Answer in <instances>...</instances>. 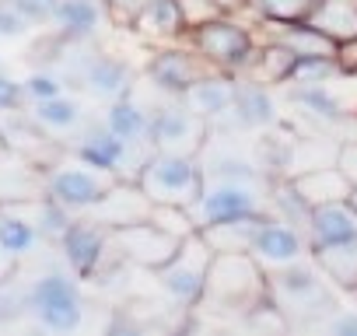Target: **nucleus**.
<instances>
[{
    "label": "nucleus",
    "mask_w": 357,
    "mask_h": 336,
    "mask_svg": "<svg viewBox=\"0 0 357 336\" xmlns=\"http://www.w3.org/2000/svg\"><path fill=\"white\" fill-rule=\"evenodd\" d=\"M287 98H291V105H298L312 123H319V126H326V130L347 123V112H343L340 98H336L326 84H291Z\"/></svg>",
    "instance_id": "nucleus-24"
},
{
    "label": "nucleus",
    "mask_w": 357,
    "mask_h": 336,
    "mask_svg": "<svg viewBox=\"0 0 357 336\" xmlns=\"http://www.w3.org/2000/svg\"><path fill=\"white\" fill-rule=\"evenodd\" d=\"M25 315H29V284H22L8 273L0 280V326H11Z\"/></svg>",
    "instance_id": "nucleus-34"
},
{
    "label": "nucleus",
    "mask_w": 357,
    "mask_h": 336,
    "mask_svg": "<svg viewBox=\"0 0 357 336\" xmlns=\"http://www.w3.org/2000/svg\"><path fill=\"white\" fill-rule=\"evenodd\" d=\"M137 151H140V144H126L102 119L98 123H84V130L74 137V147H70V154L77 161L98 168V172H109L116 179H133L137 176L140 161L147 158V154L140 158Z\"/></svg>",
    "instance_id": "nucleus-8"
},
{
    "label": "nucleus",
    "mask_w": 357,
    "mask_h": 336,
    "mask_svg": "<svg viewBox=\"0 0 357 336\" xmlns=\"http://www.w3.org/2000/svg\"><path fill=\"white\" fill-rule=\"evenodd\" d=\"M56 242H60L63 263L70 266V273L77 280H95V273L102 270V263L112 252L109 228H102L95 217H74Z\"/></svg>",
    "instance_id": "nucleus-13"
},
{
    "label": "nucleus",
    "mask_w": 357,
    "mask_h": 336,
    "mask_svg": "<svg viewBox=\"0 0 357 336\" xmlns=\"http://www.w3.org/2000/svg\"><path fill=\"white\" fill-rule=\"evenodd\" d=\"M25 29H29V22L15 11L11 0H0V39H18V36H25Z\"/></svg>",
    "instance_id": "nucleus-41"
},
{
    "label": "nucleus",
    "mask_w": 357,
    "mask_h": 336,
    "mask_svg": "<svg viewBox=\"0 0 357 336\" xmlns=\"http://www.w3.org/2000/svg\"><path fill=\"white\" fill-rule=\"evenodd\" d=\"M190 49H197L207 67L225 74H245L256 56V39L245 25H238L231 15H221L200 29H190Z\"/></svg>",
    "instance_id": "nucleus-6"
},
{
    "label": "nucleus",
    "mask_w": 357,
    "mask_h": 336,
    "mask_svg": "<svg viewBox=\"0 0 357 336\" xmlns=\"http://www.w3.org/2000/svg\"><path fill=\"white\" fill-rule=\"evenodd\" d=\"M130 29L137 36H144L147 43H158V46H168V43L186 36V22H183V11H178V0H147V8L133 18Z\"/></svg>",
    "instance_id": "nucleus-21"
},
{
    "label": "nucleus",
    "mask_w": 357,
    "mask_h": 336,
    "mask_svg": "<svg viewBox=\"0 0 357 336\" xmlns=\"http://www.w3.org/2000/svg\"><path fill=\"white\" fill-rule=\"evenodd\" d=\"M32 221H36V228H39V235H43V238H53V242H56V238L67 231V224L74 221V211H70V207H63L60 200H53V197H46V193H43V200L36 204Z\"/></svg>",
    "instance_id": "nucleus-33"
},
{
    "label": "nucleus",
    "mask_w": 357,
    "mask_h": 336,
    "mask_svg": "<svg viewBox=\"0 0 357 336\" xmlns=\"http://www.w3.org/2000/svg\"><path fill=\"white\" fill-rule=\"evenodd\" d=\"M178 11H183V22H186V32L190 29H200L221 15H228V8L221 0H178Z\"/></svg>",
    "instance_id": "nucleus-38"
},
{
    "label": "nucleus",
    "mask_w": 357,
    "mask_h": 336,
    "mask_svg": "<svg viewBox=\"0 0 357 336\" xmlns=\"http://www.w3.org/2000/svg\"><path fill=\"white\" fill-rule=\"evenodd\" d=\"M29 315L50 333H74L84 322V298L77 277L46 270L29 284Z\"/></svg>",
    "instance_id": "nucleus-4"
},
{
    "label": "nucleus",
    "mask_w": 357,
    "mask_h": 336,
    "mask_svg": "<svg viewBox=\"0 0 357 336\" xmlns=\"http://www.w3.org/2000/svg\"><path fill=\"white\" fill-rule=\"evenodd\" d=\"M259 211H266V190L249 186V183H204V193L193 204L197 228L259 214Z\"/></svg>",
    "instance_id": "nucleus-12"
},
{
    "label": "nucleus",
    "mask_w": 357,
    "mask_h": 336,
    "mask_svg": "<svg viewBox=\"0 0 357 336\" xmlns=\"http://www.w3.org/2000/svg\"><path fill=\"white\" fill-rule=\"evenodd\" d=\"M11 4L29 25H50L60 0H11Z\"/></svg>",
    "instance_id": "nucleus-39"
},
{
    "label": "nucleus",
    "mask_w": 357,
    "mask_h": 336,
    "mask_svg": "<svg viewBox=\"0 0 357 336\" xmlns=\"http://www.w3.org/2000/svg\"><path fill=\"white\" fill-rule=\"evenodd\" d=\"M109 333H137V326H133L126 315H112V319H109Z\"/></svg>",
    "instance_id": "nucleus-46"
},
{
    "label": "nucleus",
    "mask_w": 357,
    "mask_h": 336,
    "mask_svg": "<svg viewBox=\"0 0 357 336\" xmlns=\"http://www.w3.org/2000/svg\"><path fill=\"white\" fill-rule=\"evenodd\" d=\"M266 287H270L277 312L291 322H315V319H326L329 312H336V294L315 263L301 259V263L270 270Z\"/></svg>",
    "instance_id": "nucleus-2"
},
{
    "label": "nucleus",
    "mask_w": 357,
    "mask_h": 336,
    "mask_svg": "<svg viewBox=\"0 0 357 336\" xmlns=\"http://www.w3.org/2000/svg\"><path fill=\"white\" fill-rule=\"evenodd\" d=\"M326 329L333 336H357V312H329Z\"/></svg>",
    "instance_id": "nucleus-44"
},
{
    "label": "nucleus",
    "mask_w": 357,
    "mask_h": 336,
    "mask_svg": "<svg viewBox=\"0 0 357 336\" xmlns=\"http://www.w3.org/2000/svg\"><path fill=\"white\" fill-rule=\"evenodd\" d=\"M133 183L144 190V197L151 204H175V207H190L200 200L204 193V168L197 154H183V151H151Z\"/></svg>",
    "instance_id": "nucleus-1"
},
{
    "label": "nucleus",
    "mask_w": 357,
    "mask_h": 336,
    "mask_svg": "<svg viewBox=\"0 0 357 336\" xmlns=\"http://www.w3.org/2000/svg\"><path fill=\"white\" fill-rule=\"evenodd\" d=\"M147 217H151L158 228H165L168 235H175L178 242L200 231V228H197V217H193V211H190V207H175V204H151V214H147Z\"/></svg>",
    "instance_id": "nucleus-32"
},
{
    "label": "nucleus",
    "mask_w": 357,
    "mask_h": 336,
    "mask_svg": "<svg viewBox=\"0 0 357 336\" xmlns=\"http://www.w3.org/2000/svg\"><path fill=\"white\" fill-rule=\"evenodd\" d=\"M102 8H105L119 25H126V29H130V25H133V18L147 8V0H102Z\"/></svg>",
    "instance_id": "nucleus-43"
},
{
    "label": "nucleus",
    "mask_w": 357,
    "mask_h": 336,
    "mask_svg": "<svg viewBox=\"0 0 357 336\" xmlns=\"http://www.w3.org/2000/svg\"><path fill=\"white\" fill-rule=\"evenodd\" d=\"M102 123H105L116 137H123L126 144H147V123H151V112L133 98V91L112 98V102L105 105ZM147 147H151V144H147Z\"/></svg>",
    "instance_id": "nucleus-25"
},
{
    "label": "nucleus",
    "mask_w": 357,
    "mask_h": 336,
    "mask_svg": "<svg viewBox=\"0 0 357 336\" xmlns=\"http://www.w3.org/2000/svg\"><path fill=\"white\" fill-rule=\"evenodd\" d=\"M102 0H60L50 25H56V36L67 43H91L102 29Z\"/></svg>",
    "instance_id": "nucleus-20"
},
{
    "label": "nucleus",
    "mask_w": 357,
    "mask_h": 336,
    "mask_svg": "<svg viewBox=\"0 0 357 336\" xmlns=\"http://www.w3.org/2000/svg\"><path fill=\"white\" fill-rule=\"evenodd\" d=\"M266 298H270L266 270L249 252H214L204 301H218L225 308L249 312L252 305H259Z\"/></svg>",
    "instance_id": "nucleus-3"
},
{
    "label": "nucleus",
    "mask_w": 357,
    "mask_h": 336,
    "mask_svg": "<svg viewBox=\"0 0 357 336\" xmlns=\"http://www.w3.org/2000/svg\"><path fill=\"white\" fill-rule=\"evenodd\" d=\"M207 70H214V67H207V60L197 49H183V46H172V43L158 46L154 56L147 60V81L172 98H183L190 91V84L197 77H204Z\"/></svg>",
    "instance_id": "nucleus-15"
},
{
    "label": "nucleus",
    "mask_w": 357,
    "mask_h": 336,
    "mask_svg": "<svg viewBox=\"0 0 357 336\" xmlns=\"http://www.w3.org/2000/svg\"><path fill=\"white\" fill-rule=\"evenodd\" d=\"M347 200H350V207L357 211V186H350V197H347Z\"/></svg>",
    "instance_id": "nucleus-47"
},
{
    "label": "nucleus",
    "mask_w": 357,
    "mask_h": 336,
    "mask_svg": "<svg viewBox=\"0 0 357 336\" xmlns=\"http://www.w3.org/2000/svg\"><path fill=\"white\" fill-rule=\"evenodd\" d=\"M245 4H252V0H245Z\"/></svg>",
    "instance_id": "nucleus-48"
},
{
    "label": "nucleus",
    "mask_w": 357,
    "mask_h": 336,
    "mask_svg": "<svg viewBox=\"0 0 357 336\" xmlns=\"http://www.w3.org/2000/svg\"><path fill=\"white\" fill-rule=\"evenodd\" d=\"M84 46H88V43H84ZM60 63H67V74H60L63 84L84 88L91 98L112 102V98L133 91V67H130L123 56L98 53V49H84V53H77V56H63Z\"/></svg>",
    "instance_id": "nucleus-7"
},
{
    "label": "nucleus",
    "mask_w": 357,
    "mask_h": 336,
    "mask_svg": "<svg viewBox=\"0 0 357 336\" xmlns=\"http://www.w3.org/2000/svg\"><path fill=\"white\" fill-rule=\"evenodd\" d=\"M211 263H214V249L204 242V235H190L178 242L175 256L168 263H161L154 270L158 277V287L183 308H193L204 301V291H207V273H211Z\"/></svg>",
    "instance_id": "nucleus-5"
},
{
    "label": "nucleus",
    "mask_w": 357,
    "mask_h": 336,
    "mask_svg": "<svg viewBox=\"0 0 357 336\" xmlns=\"http://www.w3.org/2000/svg\"><path fill=\"white\" fill-rule=\"evenodd\" d=\"M305 22H312L329 39H336V46L357 39V0H315Z\"/></svg>",
    "instance_id": "nucleus-26"
},
{
    "label": "nucleus",
    "mask_w": 357,
    "mask_h": 336,
    "mask_svg": "<svg viewBox=\"0 0 357 336\" xmlns=\"http://www.w3.org/2000/svg\"><path fill=\"white\" fill-rule=\"evenodd\" d=\"M116 183V176L98 172V168L84 165V161H63L46 168L43 176V193L60 200L63 207H70L74 214H91V207L109 193V186Z\"/></svg>",
    "instance_id": "nucleus-9"
},
{
    "label": "nucleus",
    "mask_w": 357,
    "mask_h": 336,
    "mask_svg": "<svg viewBox=\"0 0 357 336\" xmlns=\"http://www.w3.org/2000/svg\"><path fill=\"white\" fill-rule=\"evenodd\" d=\"M22 88H25V98L36 105V102H46V98H56V95H63V77L56 74V70H50V67H39L36 74H29L25 81H22Z\"/></svg>",
    "instance_id": "nucleus-37"
},
{
    "label": "nucleus",
    "mask_w": 357,
    "mask_h": 336,
    "mask_svg": "<svg viewBox=\"0 0 357 336\" xmlns=\"http://www.w3.org/2000/svg\"><path fill=\"white\" fill-rule=\"evenodd\" d=\"M336 168L347 176V183L350 186H357V140L350 137V140H343V144H336Z\"/></svg>",
    "instance_id": "nucleus-42"
},
{
    "label": "nucleus",
    "mask_w": 357,
    "mask_h": 336,
    "mask_svg": "<svg viewBox=\"0 0 357 336\" xmlns=\"http://www.w3.org/2000/svg\"><path fill=\"white\" fill-rule=\"evenodd\" d=\"M39 228L32 217H22V214H8L0 211V252L8 259H22L29 256L36 245H39Z\"/></svg>",
    "instance_id": "nucleus-31"
},
{
    "label": "nucleus",
    "mask_w": 357,
    "mask_h": 336,
    "mask_svg": "<svg viewBox=\"0 0 357 336\" xmlns=\"http://www.w3.org/2000/svg\"><path fill=\"white\" fill-rule=\"evenodd\" d=\"M25 105V88L18 77H11L8 70H0V112H11Z\"/></svg>",
    "instance_id": "nucleus-40"
},
{
    "label": "nucleus",
    "mask_w": 357,
    "mask_h": 336,
    "mask_svg": "<svg viewBox=\"0 0 357 336\" xmlns=\"http://www.w3.org/2000/svg\"><path fill=\"white\" fill-rule=\"evenodd\" d=\"M277 126V98L273 91L256 81V77H235V102L228 119H221L211 130H225V133H252V130H270Z\"/></svg>",
    "instance_id": "nucleus-14"
},
{
    "label": "nucleus",
    "mask_w": 357,
    "mask_h": 336,
    "mask_svg": "<svg viewBox=\"0 0 357 336\" xmlns=\"http://www.w3.org/2000/svg\"><path fill=\"white\" fill-rule=\"evenodd\" d=\"M291 179L298 183V190L308 197L312 207H315V204H329V200H347V197H350V183H347V176L336 168V161L315 165V168H308V172H298V176H291Z\"/></svg>",
    "instance_id": "nucleus-28"
},
{
    "label": "nucleus",
    "mask_w": 357,
    "mask_h": 336,
    "mask_svg": "<svg viewBox=\"0 0 357 336\" xmlns=\"http://www.w3.org/2000/svg\"><path fill=\"white\" fill-rule=\"evenodd\" d=\"M336 63H340V74H357V39H347L336 46Z\"/></svg>",
    "instance_id": "nucleus-45"
},
{
    "label": "nucleus",
    "mask_w": 357,
    "mask_h": 336,
    "mask_svg": "<svg viewBox=\"0 0 357 336\" xmlns=\"http://www.w3.org/2000/svg\"><path fill=\"white\" fill-rule=\"evenodd\" d=\"M266 211L294 228H308V214H312V204L308 197L298 190V183L291 176H277L270 179V190H266Z\"/></svg>",
    "instance_id": "nucleus-27"
},
{
    "label": "nucleus",
    "mask_w": 357,
    "mask_h": 336,
    "mask_svg": "<svg viewBox=\"0 0 357 336\" xmlns=\"http://www.w3.org/2000/svg\"><path fill=\"white\" fill-rule=\"evenodd\" d=\"M305 238H308V249H326V245H340V242L357 238V211L350 207V200L315 204L308 214Z\"/></svg>",
    "instance_id": "nucleus-18"
},
{
    "label": "nucleus",
    "mask_w": 357,
    "mask_h": 336,
    "mask_svg": "<svg viewBox=\"0 0 357 336\" xmlns=\"http://www.w3.org/2000/svg\"><path fill=\"white\" fill-rule=\"evenodd\" d=\"M270 217V211L259 214H245V217H231V221H218V224H204L200 235L214 252H249L252 238L259 231V224Z\"/></svg>",
    "instance_id": "nucleus-22"
},
{
    "label": "nucleus",
    "mask_w": 357,
    "mask_h": 336,
    "mask_svg": "<svg viewBox=\"0 0 357 336\" xmlns=\"http://www.w3.org/2000/svg\"><path fill=\"white\" fill-rule=\"evenodd\" d=\"M263 22H305L315 0H252Z\"/></svg>",
    "instance_id": "nucleus-36"
},
{
    "label": "nucleus",
    "mask_w": 357,
    "mask_h": 336,
    "mask_svg": "<svg viewBox=\"0 0 357 336\" xmlns=\"http://www.w3.org/2000/svg\"><path fill=\"white\" fill-rule=\"evenodd\" d=\"M207 140V123L183 102L172 98L161 102L158 109H151V123H147V144L151 151H183V154H200Z\"/></svg>",
    "instance_id": "nucleus-10"
},
{
    "label": "nucleus",
    "mask_w": 357,
    "mask_h": 336,
    "mask_svg": "<svg viewBox=\"0 0 357 336\" xmlns=\"http://www.w3.org/2000/svg\"><path fill=\"white\" fill-rule=\"evenodd\" d=\"M308 256L333 287L357 294V238L340 242V245H326V249H308Z\"/></svg>",
    "instance_id": "nucleus-23"
},
{
    "label": "nucleus",
    "mask_w": 357,
    "mask_h": 336,
    "mask_svg": "<svg viewBox=\"0 0 357 336\" xmlns=\"http://www.w3.org/2000/svg\"><path fill=\"white\" fill-rule=\"evenodd\" d=\"M294 60H298V56H294L284 43L270 39L266 46H256V56H252V63H249L245 74H252V77L263 81L266 88H273V84H287L291 74H294Z\"/></svg>",
    "instance_id": "nucleus-29"
},
{
    "label": "nucleus",
    "mask_w": 357,
    "mask_h": 336,
    "mask_svg": "<svg viewBox=\"0 0 357 336\" xmlns=\"http://www.w3.org/2000/svg\"><path fill=\"white\" fill-rule=\"evenodd\" d=\"M109 245L126 266H144L154 273L161 263H168L175 256L178 238L168 235L165 228H158L151 217H144V221H133L123 228H109Z\"/></svg>",
    "instance_id": "nucleus-11"
},
{
    "label": "nucleus",
    "mask_w": 357,
    "mask_h": 336,
    "mask_svg": "<svg viewBox=\"0 0 357 336\" xmlns=\"http://www.w3.org/2000/svg\"><path fill=\"white\" fill-rule=\"evenodd\" d=\"M249 256L270 273V270H280V266H291V263H301L308 256V238L301 228L280 221V217H266L252 238V249Z\"/></svg>",
    "instance_id": "nucleus-16"
},
{
    "label": "nucleus",
    "mask_w": 357,
    "mask_h": 336,
    "mask_svg": "<svg viewBox=\"0 0 357 336\" xmlns=\"http://www.w3.org/2000/svg\"><path fill=\"white\" fill-rule=\"evenodd\" d=\"M32 119H36L50 137H56V133H70V130H77V126L84 123V109H81L77 98H70V95H56V98L36 102Z\"/></svg>",
    "instance_id": "nucleus-30"
},
{
    "label": "nucleus",
    "mask_w": 357,
    "mask_h": 336,
    "mask_svg": "<svg viewBox=\"0 0 357 336\" xmlns=\"http://www.w3.org/2000/svg\"><path fill=\"white\" fill-rule=\"evenodd\" d=\"M235 77L238 74H225V70H207L204 77H197L190 84V91L183 95V102L211 126H218L221 119H228L231 102H235Z\"/></svg>",
    "instance_id": "nucleus-17"
},
{
    "label": "nucleus",
    "mask_w": 357,
    "mask_h": 336,
    "mask_svg": "<svg viewBox=\"0 0 357 336\" xmlns=\"http://www.w3.org/2000/svg\"><path fill=\"white\" fill-rule=\"evenodd\" d=\"M336 74H340L336 56H298L294 60V74H291L287 84H326Z\"/></svg>",
    "instance_id": "nucleus-35"
},
{
    "label": "nucleus",
    "mask_w": 357,
    "mask_h": 336,
    "mask_svg": "<svg viewBox=\"0 0 357 336\" xmlns=\"http://www.w3.org/2000/svg\"><path fill=\"white\" fill-rule=\"evenodd\" d=\"M151 214V200L144 197V190L133 179H116L109 186V193L91 207V217L102 228H123L133 221H144Z\"/></svg>",
    "instance_id": "nucleus-19"
}]
</instances>
